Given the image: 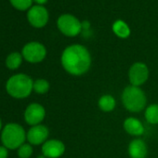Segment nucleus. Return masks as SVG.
Instances as JSON below:
<instances>
[{
  "label": "nucleus",
  "mask_w": 158,
  "mask_h": 158,
  "mask_svg": "<svg viewBox=\"0 0 158 158\" xmlns=\"http://www.w3.org/2000/svg\"><path fill=\"white\" fill-rule=\"evenodd\" d=\"M46 110L39 103H31L27 106L24 112V120L25 122L34 127L40 125V123L45 119Z\"/></svg>",
  "instance_id": "6e6552de"
},
{
  "label": "nucleus",
  "mask_w": 158,
  "mask_h": 158,
  "mask_svg": "<svg viewBox=\"0 0 158 158\" xmlns=\"http://www.w3.org/2000/svg\"><path fill=\"white\" fill-rule=\"evenodd\" d=\"M60 61L62 67L68 73L80 76L89 70L91 56L84 46L72 45L63 50Z\"/></svg>",
  "instance_id": "f257e3e1"
},
{
  "label": "nucleus",
  "mask_w": 158,
  "mask_h": 158,
  "mask_svg": "<svg viewBox=\"0 0 158 158\" xmlns=\"http://www.w3.org/2000/svg\"><path fill=\"white\" fill-rule=\"evenodd\" d=\"M27 133L24 128L16 123H10L4 127L1 133L3 146L10 150L19 149L26 140Z\"/></svg>",
  "instance_id": "7ed1b4c3"
},
{
  "label": "nucleus",
  "mask_w": 158,
  "mask_h": 158,
  "mask_svg": "<svg viewBox=\"0 0 158 158\" xmlns=\"http://www.w3.org/2000/svg\"><path fill=\"white\" fill-rule=\"evenodd\" d=\"M123 127L126 132L131 136L139 137L144 133V127L142 123L135 117H127L125 119Z\"/></svg>",
  "instance_id": "ddd939ff"
},
{
  "label": "nucleus",
  "mask_w": 158,
  "mask_h": 158,
  "mask_svg": "<svg viewBox=\"0 0 158 158\" xmlns=\"http://www.w3.org/2000/svg\"><path fill=\"white\" fill-rule=\"evenodd\" d=\"M17 152L20 158H30L33 154V147L30 143H23Z\"/></svg>",
  "instance_id": "6ab92c4d"
},
{
  "label": "nucleus",
  "mask_w": 158,
  "mask_h": 158,
  "mask_svg": "<svg viewBox=\"0 0 158 158\" xmlns=\"http://www.w3.org/2000/svg\"><path fill=\"white\" fill-rule=\"evenodd\" d=\"M145 119L152 125L158 124V104L152 103L147 106L144 113Z\"/></svg>",
  "instance_id": "2eb2a0df"
},
{
  "label": "nucleus",
  "mask_w": 158,
  "mask_h": 158,
  "mask_svg": "<svg viewBox=\"0 0 158 158\" xmlns=\"http://www.w3.org/2000/svg\"><path fill=\"white\" fill-rule=\"evenodd\" d=\"M1 128H2V121L0 119V130H1Z\"/></svg>",
  "instance_id": "b1692460"
},
{
  "label": "nucleus",
  "mask_w": 158,
  "mask_h": 158,
  "mask_svg": "<svg viewBox=\"0 0 158 158\" xmlns=\"http://www.w3.org/2000/svg\"><path fill=\"white\" fill-rule=\"evenodd\" d=\"M33 0H10L11 5L20 10H25L31 7Z\"/></svg>",
  "instance_id": "aec40b11"
},
{
  "label": "nucleus",
  "mask_w": 158,
  "mask_h": 158,
  "mask_svg": "<svg viewBox=\"0 0 158 158\" xmlns=\"http://www.w3.org/2000/svg\"><path fill=\"white\" fill-rule=\"evenodd\" d=\"M23 55L20 54L19 52H13L10 53L7 60H6V65L10 70H16L18 69L22 62H23Z\"/></svg>",
  "instance_id": "f3484780"
},
{
  "label": "nucleus",
  "mask_w": 158,
  "mask_h": 158,
  "mask_svg": "<svg viewBox=\"0 0 158 158\" xmlns=\"http://www.w3.org/2000/svg\"><path fill=\"white\" fill-rule=\"evenodd\" d=\"M122 102L124 107L132 113L141 112L147 103V98L139 87L128 86L125 88L122 93Z\"/></svg>",
  "instance_id": "20e7f679"
},
{
  "label": "nucleus",
  "mask_w": 158,
  "mask_h": 158,
  "mask_svg": "<svg viewBox=\"0 0 158 158\" xmlns=\"http://www.w3.org/2000/svg\"><path fill=\"white\" fill-rule=\"evenodd\" d=\"M33 88V79L25 73H17L12 75L6 84L7 92L15 99L27 98L34 90Z\"/></svg>",
  "instance_id": "f03ea898"
},
{
  "label": "nucleus",
  "mask_w": 158,
  "mask_h": 158,
  "mask_svg": "<svg viewBox=\"0 0 158 158\" xmlns=\"http://www.w3.org/2000/svg\"><path fill=\"white\" fill-rule=\"evenodd\" d=\"M58 27L60 31L67 36H75L80 34L82 24L75 17L72 15H62L58 20Z\"/></svg>",
  "instance_id": "39448f33"
},
{
  "label": "nucleus",
  "mask_w": 158,
  "mask_h": 158,
  "mask_svg": "<svg viewBox=\"0 0 158 158\" xmlns=\"http://www.w3.org/2000/svg\"><path fill=\"white\" fill-rule=\"evenodd\" d=\"M113 30L114 34L121 38H127L130 35L129 27L123 21H116L113 25Z\"/></svg>",
  "instance_id": "dca6fc26"
},
{
  "label": "nucleus",
  "mask_w": 158,
  "mask_h": 158,
  "mask_svg": "<svg viewBox=\"0 0 158 158\" xmlns=\"http://www.w3.org/2000/svg\"><path fill=\"white\" fill-rule=\"evenodd\" d=\"M48 134L49 131L46 126H34L27 132V140L31 145H43L48 140Z\"/></svg>",
  "instance_id": "9d476101"
},
{
  "label": "nucleus",
  "mask_w": 158,
  "mask_h": 158,
  "mask_svg": "<svg viewBox=\"0 0 158 158\" xmlns=\"http://www.w3.org/2000/svg\"><path fill=\"white\" fill-rule=\"evenodd\" d=\"M22 55L28 62L37 63L45 59L47 50L42 44L38 42H31L23 47Z\"/></svg>",
  "instance_id": "423d86ee"
},
{
  "label": "nucleus",
  "mask_w": 158,
  "mask_h": 158,
  "mask_svg": "<svg viewBox=\"0 0 158 158\" xmlns=\"http://www.w3.org/2000/svg\"><path fill=\"white\" fill-rule=\"evenodd\" d=\"M29 23L36 28L45 26L48 20V10L42 6H34L27 14Z\"/></svg>",
  "instance_id": "1a4fd4ad"
},
{
  "label": "nucleus",
  "mask_w": 158,
  "mask_h": 158,
  "mask_svg": "<svg viewBox=\"0 0 158 158\" xmlns=\"http://www.w3.org/2000/svg\"><path fill=\"white\" fill-rule=\"evenodd\" d=\"M127 152L131 158H146L148 154V147L144 140L135 139L128 144Z\"/></svg>",
  "instance_id": "f8f14e48"
},
{
  "label": "nucleus",
  "mask_w": 158,
  "mask_h": 158,
  "mask_svg": "<svg viewBox=\"0 0 158 158\" xmlns=\"http://www.w3.org/2000/svg\"><path fill=\"white\" fill-rule=\"evenodd\" d=\"M149 78V68L143 62H135L128 71V79L132 86L140 87Z\"/></svg>",
  "instance_id": "0eeeda50"
},
{
  "label": "nucleus",
  "mask_w": 158,
  "mask_h": 158,
  "mask_svg": "<svg viewBox=\"0 0 158 158\" xmlns=\"http://www.w3.org/2000/svg\"><path fill=\"white\" fill-rule=\"evenodd\" d=\"M35 1L37 3V4H39V5H43V4H45L48 0H35Z\"/></svg>",
  "instance_id": "4be33fe9"
},
{
  "label": "nucleus",
  "mask_w": 158,
  "mask_h": 158,
  "mask_svg": "<svg viewBox=\"0 0 158 158\" xmlns=\"http://www.w3.org/2000/svg\"><path fill=\"white\" fill-rule=\"evenodd\" d=\"M98 105H99L100 109L102 112L109 113V112H112L115 108V106H116V101H115V99L112 95L105 94V95H102L99 99Z\"/></svg>",
  "instance_id": "4468645a"
},
{
  "label": "nucleus",
  "mask_w": 158,
  "mask_h": 158,
  "mask_svg": "<svg viewBox=\"0 0 158 158\" xmlns=\"http://www.w3.org/2000/svg\"><path fill=\"white\" fill-rule=\"evenodd\" d=\"M65 152V145L59 139H48L42 145V154L47 158H59Z\"/></svg>",
  "instance_id": "9b49d317"
},
{
  "label": "nucleus",
  "mask_w": 158,
  "mask_h": 158,
  "mask_svg": "<svg viewBox=\"0 0 158 158\" xmlns=\"http://www.w3.org/2000/svg\"><path fill=\"white\" fill-rule=\"evenodd\" d=\"M33 89L37 94H45L49 90V83L46 79H37L34 81Z\"/></svg>",
  "instance_id": "a211bd4d"
},
{
  "label": "nucleus",
  "mask_w": 158,
  "mask_h": 158,
  "mask_svg": "<svg viewBox=\"0 0 158 158\" xmlns=\"http://www.w3.org/2000/svg\"><path fill=\"white\" fill-rule=\"evenodd\" d=\"M37 158H47L44 154H40V155H38L37 156Z\"/></svg>",
  "instance_id": "5701e85b"
},
{
  "label": "nucleus",
  "mask_w": 158,
  "mask_h": 158,
  "mask_svg": "<svg viewBox=\"0 0 158 158\" xmlns=\"http://www.w3.org/2000/svg\"><path fill=\"white\" fill-rule=\"evenodd\" d=\"M9 149H7L5 146H0V158H8L9 156Z\"/></svg>",
  "instance_id": "412c9836"
}]
</instances>
